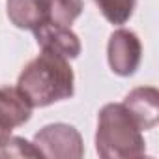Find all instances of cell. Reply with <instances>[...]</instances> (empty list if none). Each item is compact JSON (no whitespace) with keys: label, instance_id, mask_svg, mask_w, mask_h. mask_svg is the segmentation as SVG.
I'll return each mask as SVG.
<instances>
[{"label":"cell","instance_id":"6da1fadb","mask_svg":"<svg viewBox=\"0 0 159 159\" xmlns=\"http://www.w3.org/2000/svg\"><path fill=\"white\" fill-rule=\"evenodd\" d=\"M17 88L25 94L32 107H49L56 101L73 98L75 75L67 58L41 51L30 60L17 79Z\"/></svg>","mask_w":159,"mask_h":159},{"label":"cell","instance_id":"7a4b0ae2","mask_svg":"<svg viewBox=\"0 0 159 159\" xmlns=\"http://www.w3.org/2000/svg\"><path fill=\"white\" fill-rule=\"evenodd\" d=\"M96 150L103 159H135L146 153L142 129L124 103H107L99 111Z\"/></svg>","mask_w":159,"mask_h":159},{"label":"cell","instance_id":"3957f363","mask_svg":"<svg viewBox=\"0 0 159 159\" xmlns=\"http://www.w3.org/2000/svg\"><path fill=\"white\" fill-rule=\"evenodd\" d=\"M34 146L41 157L49 159H81L84 153L83 137L69 124H49L34 135Z\"/></svg>","mask_w":159,"mask_h":159},{"label":"cell","instance_id":"277c9868","mask_svg":"<svg viewBox=\"0 0 159 159\" xmlns=\"http://www.w3.org/2000/svg\"><path fill=\"white\" fill-rule=\"evenodd\" d=\"M107 58L112 73L120 77H129L139 69L142 58V45L135 32L127 28H118L111 34L107 45Z\"/></svg>","mask_w":159,"mask_h":159},{"label":"cell","instance_id":"5b68a950","mask_svg":"<svg viewBox=\"0 0 159 159\" xmlns=\"http://www.w3.org/2000/svg\"><path fill=\"white\" fill-rule=\"evenodd\" d=\"M32 32L41 51L56 52L64 58H77L81 54V39L71 30V26H60L45 21Z\"/></svg>","mask_w":159,"mask_h":159},{"label":"cell","instance_id":"8992f818","mask_svg":"<svg viewBox=\"0 0 159 159\" xmlns=\"http://www.w3.org/2000/svg\"><path fill=\"white\" fill-rule=\"evenodd\" d=\"M142 131L153 129L159 122V92L153 86H139L122 101Z\"/></svg>","mask_w":159,"mask_h":159},{"label":"cell","instance_id":"52a82bcc","mask_svg":"<svg viewBox=\"0 0 159 159\" xmlns=\"http://www.w3.org/2000/svg\"><path fill=\"white\" fill-rule=\"evenodd\" d=\"M32 105L17 86H0V125L10 133L26 124L32 116Z\"/></svg>","mask_w":159,"mask_h":159},{"label":"cell","instance_id":"ba28073f","mask_svg":"<svg viewBox=\"0 0 159 159\" xmlns=\"http://www.w3.org/2000/svg\"><path fill=\"white\" fill-rule=\"evenodd\" d=\"M6 8L10 21L17 28L36 30L45 21L39 0H8Z\"/></svg>","mask_w":159,"mask_h":159},{"label":"cell","instance_id":"9c48e42d","mask_svg":"<svg viewBox=\"0 0 159 159\" xmlns=\"http://www.w3.org/2000/svg\"><path fill=\"white\" fill-rule=\"evenodd\" d=\"M39 4L45 21L60 26H71L73 21L84 10L83 0H39Z\"/></svg>","mask_w":159,"mask_h":159},{"label":"cell","instance_id":"30bf717a","mask_svg":"<svg viewBox=\"0 0 159 159\" xmlns=\"http://www.w3.org/2000/svg\"><path fill=\"white\" fill-rule=\"evenodd\" d=\"M101 15L112 25H125L133 15L137 0H94Z\"/></svg>","mask_w":159,"mask_h":159},{"label":"cell","instance_id":"8fae6325","mask_svg":"<svg viewBox=\"0 0 159 159\" xmlns=\"http://www.w3.org/2000/svg\"><path fill=\"white\" fill-rule=\"evenodd\" d=\"M0 157H41V153L34 146V142L10 135L8 140L0 146Z\"/></svg>","mask_w":159,"mask_h":159},{"label":"cell","instance_id":"7c38bea8","mask_svg":"<svg viewBox=\"0 0 159 159\" xmlns=\"http://www.w3.org/2000/svg\"><path fill=\"white\" fill-rule=\"evenodd\" d=\"M10 135H11V133H10L8 129H4L2 125H0V146H2V144L8 140V137H10Z\"/></svg>","mask_w":159,"mask_h":159}]
</instances>
